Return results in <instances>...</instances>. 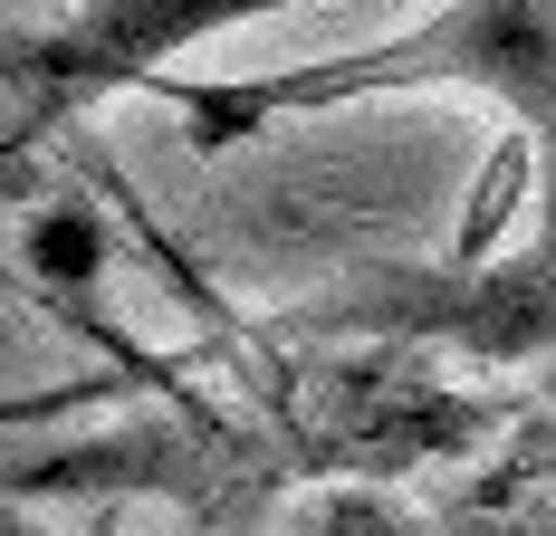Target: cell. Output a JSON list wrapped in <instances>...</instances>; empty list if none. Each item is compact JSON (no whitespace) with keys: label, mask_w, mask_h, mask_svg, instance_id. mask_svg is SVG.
Segmentation results:
<instances>
[{"label":"cell","mask_w":556,"mask_h":536,"mask_svg":"<svg viewBox=\"0 0 556 536\" xmlns=\"http://www.w3.org/2000/svg\"><path fill=\"white\" fill-rule=\"evenodd\" d=\"M97 355L135 393V422L67 441V450H39V460H10V508H29V498H173L202 536H269L278 498L307 488L269 403L250 383L212 393L192 365H164L125 326Z\"/></svg>","instance_id":"cell-3"},{"label":"cell","mask_w":556,"mask_h":536,"mask_svg":"<svg viewBox=\"0 0 556 536\" xmlns=\"http://www.w3.org/2000/svg\"><path fill=\"white\" fill-rule=\"evenodd\" d=\"M0 536H49V527H29V508H10ZM288 536H422V518L393 508V498H375V488H327V498L298 508V527H288Z\"/></svg>","instance_id":"cell-8"},{"label":"cell","mask_w":556,"mask_h":536,"mask_svg":"<svg viewBox=\"0 0 556 536\" xmlns=\"http://www.w3.org/2000/svg\"><path fill=\"white\" fill-rule=\"evenodd\" d=\"M422 536H556V508L528 498L508 470H480V480H460L451 498H432Z\"/></svg>","instance_id":"cell-7"},{"label":"cell","mask_w":556,"mask_h":536,"mask_svg":"<svg viewBox=\"0 0 556 536\" xmlns=\"http://www.w3.org/2000/svg\"><path fill=\"white\" fill-rule=\"evenodd\" d=\"M288 0H77L58 29H10L0 49V163L10 192L29 182V154L67 144L106 97H144L173 77V58L192 39L250 29Z\"/></svg>","instance_id":"cell-5"},{"label":"cell","mask_w":556,"mask_h":536,"mask_svg":"<svg viewBox=\"0 0 556 536\" xmlns=\"http://www.w3.org/2000/svg\"><path fill=\"white\" fill-rule=\"evenodd\" d=\"M144 240H154V230H144ZM154 250H164V240H154ZM164 268H173V297L222 335L212 355L240 365V383L278 412V431H288L307 488L422 480V470H442V460H460V450L500 441L508 422H528L508 393L442 383L422 345H278V335H260V326L230 317L173 250H164Z\"/></svg>","instance_id":"cell-2"},{"label":"cell","mask_w":556,"mask_h":536,"mask_svg":"<svg viewBox=\"0 0 556 536\" xmlns=\"http://www.w3.org/2000/svg\"><path fill=\"white\" fill-rule=\"evenodd\" d=\"M106 278H115V240L97 202L58 192V202H29L20 212V297H39V317H58L67 335H106Z\"/></svg>","instance_id":"cell-6"},{"label":"cell","mask_w":556,"mask_h":536,"mask_svg":"<svg viewBox=\"0 0 556 536\" xmlns=\"http://www.w3.org/2000/svg\"><path fill=\"white\" fill-rule=\"evenodd\" d=\"M260 335L278 345H422V355H470L556 374V230H538L528 250H490V259H375L355 278H336L317 297L278 307Z\"/></svg>","instance_id":"cell-4"},{"label":"cell","mask_w":556,"mask_h":536,"mask_svg":"<svg viewBox=\"0 0 556 536\" xmlns=\"http://www.w3.org/2000/svg\"><path fill=\"white\" fill-rule=\"evenodd\" d=\"M528 163H538V144H528V135H500V154L480 163L470 212H460V230H451V259H490V250H500L508 212H518V192H528Z\"/></svg>","instance_id":"cell-9"},{"label":"cell","mask_w":556,"mask_h":536,"mask_svg":"<svg viewBox=\"0 0 556 536\" xmlns=\"http://www.w3.org/2000/svg\"><path fill=\"white\" fill-rule=\"evenodd\" d=\"M470 87L538 144V230H556V0H442L375 49L298 58L269 77H154L144 97L182 125V154H230L288 115H336L365 97Z\"/></svg>","instance_id":"cell-1"}]
</instances>
